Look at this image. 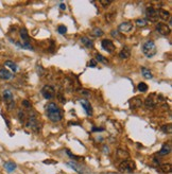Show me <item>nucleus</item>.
I'll list each match as a JSON object with an SVG mask.
<instances>
[{
  "label": "nucleus",
  "mask_w": 172,
  "mask_h": 174,
  "mask_svg": "<svg viewBox=\"0 0 172 174\" xmlns=\"http://www.w3.org/2000/svg\"><path fill=\"white\" fill-rule=\"evenodd\" d=\"M45 109L49 120H51L52 122H58L62 120L61 109L58 108V106L55 103H52V102L48 103L45 106Z\"/></svg>",
  "instance_id": "obj_1"
},
{
  "label": "nucleus",
  "mask_w": 172,
  "mask_h": 174,
  "mask_svg": "<svg viewBox=\"0 0 172 174\" xmlns=\"http://www.w3.org/2000/svg\"><path fill=\"white\" fill-rule=\"evenodd\" d=\"M157 48L156 45L153 41H147L142 45V53L147 56L148 58H151L156 54Z\"/></svg>",
  "instance_id": "obj_2"
},
{
  "label": "nucleus",
  "mask_w": 172,
  "mask_h": 174,
  "mask_svg": "<svg viewBox=\"0 0 172 174\" xmlns=\"http://www.w3.org/2000/svg\"><path fill=\"white\" fill-rule=\"evenodd\" d=\"M118 169L120 172H123V173H132L133 171H135L136 169V165L133 160H130V159H125L123 162H121L119 164Z\"/></svg>",
  "instance_id": "obj_3"
},
{
  "label": "nucleus",
  "mask_w": 172,
  "mask_h": 174,
  "mask_svg": "<svg viewBox=\"0 0 172 174\" xmlns=\"http://www.w3.org/2000/svg\"><path fill=\"white\" fill-rule=\"evenodd\" d=\"M41 92L44 98L47 99V100H50V99L54 98V96H55V89H54L53 86L51 85H45L42 88Z\"/></svg>",
  "instance_id": "obj_4"
},
{
  "label": "nucleus",
  "mask_w": 172,
  "mask_h": 174,
  "mask_svg": "<svg viewBox=\"0 0 172 174\" xmlns=\"http://www.w3.org/2000/svg\"><path fill=\"white\" fill-rule=\"evenodd\" d=\"M3 100H4L5 104L8 105L9 109H13L15 107V102H14V98H13V93L10 90H4L2 93Z\"/></svg>",
  "instance_id": "obj_5"
},
{
  "label": "nucleus",
  "mask_w": 172,
  "mask_h": 174,
  "mask_svg": "<svg viewBox=\"0 0 172 174\" xmlns=\"http://www.w3.org/2000/svg\"><path fill=\"white\" fill-rule=\"evenodd\" d=\"M27 126L31 127L33 131L37 132L38 129H39V123H38L37 117H36V114L33 113L30 114V116L28 117V121H27Z\"/></svg>",
  "instance_id": "obj_6"
},
{
  "label": "nucleus",
  "mask_w": 172,
  "mask_h": 174,
  "mask_svg": "<svg viewBox=\"0 0 172 174\" xmlns=\"http://www.w3.org/2000/svg\"><path fill=\"white\" fill-rule=\"evenodd\" d=\"M146 16H147L148 20H150L151 23H156L158 20V18H160V16H158V10L150 7L146 11Z\"/></svg>",
  "instance_id": "obj_7"
},
{
  "label": "nucleus",
  "mask_w": 172,
  "mask_h": 174,
  "mask_svg": "<svg viewBox=\"0 0 172 174\" xmlns=\"http://www.w3.org/2000/svg\"><path fill=\"white\" fill-rule=\"evenodd\" d=\"M129 105L131 107V109L139 108L142 105V99L140 97H134V98H132L129 101Z\"/></svg>",
  "instance_id": "obj_8"
},
{
  "label": "nucleus",
  "mask_w": 172,
  "mask_h": 174,
  "mask_svg": "<svg viewBox=\"0 0 172 174\" xmlns=\"http://www.w3.org/2000/svg\"><path fill=\"white\" fill-rule=\"evenodd\" d=\"M156 30L158 31V33H160V34H162V35H169L170 32H171V30H170V28L168 27V25H166V23H157Z\"/></svg>",
  "instance_id": "obj_9"
},
{
  "label": "nucleus",
  "mask_w": 172,
  "mask_h": 174,
  "mask_svg": "<svg viewBox=\"0 0 172 174\" xmlns=\"http://www.w3.org/2000/svg\"><path fill=\"white\" fill-rule=\"evenodd\" d=\"M102 48L104 49L105 51H107L109 53H112V52H114L115 51V45L114 43L112 41H109V39H103L102 41Z\"/></svg>",
  "instance_id": "obj_10"
},
{
  "label": "nucleus",
  "mask_w": 172,
  "mask_h": 174,
  "mask_svg": "<svg viewBox=\"0 0 172 174\" xmlns=\"http://www.w3.org/2000/svg\"><path fill=\"white\" fill-rule=\"evenodd\" d=\"M133 29V23H129V21H125V23H122L119 25L118 30L120 31V33H129Z\"/></svg>",
  "instance_id": "obj_11"
},
{
  "label": "nucleus",
  "mask_w": 172,
  "mask_h": 174,
  "mask_svg": "<svg viewBox=\"0 0 172 174\" xmlns=\"http://www.w3.org/2000/svg\"><path fill=\"white\" fill-rule=\"evenodd\" d=\"M153 96H154V93L151 95V96L147 97L146 100H144V105L147 106L148 108H154L157 104V100L156 99H153Z\"/></svg>",
  "instance_id": "obj_12"
},
{
  "label": "nucleus",
  "mask_w": 172,
  "mask_h": 174,
  "mask_svg": "<svg viewBox=\"0 0 172 174\" xmlns=\"http://www.w3.org/2000/svg\"><path fill=\"white\" fill-rule=\"evenodd\" d=\"M80 103L82 104L84 111L87 114V116H91V115H93V108H91L90 103H89L87 100H85V99H81V100H80Z\"/></svg>",
  "instance_id": "obj_13"
},
{
  "label": "nucleus",
  "mask_w": 172,
  "mask_h": 174,
  "mask_svg": "<svg viewBox=\"0 0 172 174\" xmlns=\"http://www.w3.org/2000/svg\"><path fill=\"white\" fill-rule=\"evenodd\" d=\"M119 56H120V58H122V60L129 58L130 56H131V49H130L129 47H123L122 50L119 52Z\"/></svg>",
  "instance_id": "obj_14"
},
{
  "label": "nucleus",
  "mask_w": 172,
  "mask_h": 174,
  "mask_svg": "<svg viewBox=\"0 0 172 174\" xmlns=\"http://www.w3.org/2000/svg\"><path fill=\"white\" fill-rule=\"evenodd\" d=\"M12 78H13V74L9 70H7L5 68L0 69V79H2V80H10Z\"/></svg>",
  "instance_id": "obj_15"
},
{
  "label": "nucleus",
  "mask_w": 172,
  "mask_h": 174,
  "mask_svg": "<svg viewBox=\"0 0 172 174\" xmlns=\"http://www.w3.org/2000/svg\"><path fill=\"white\" fill-rule=\"evenodd\" d=\"M19 34H20L21 39H23V44H30V37H29L28 31L26 30L25 28L21 29Z\"/></svg>",
  "instance_id": "obj_16"
},
{
  "label": "nucleus",
  "mask_w": 172,
  "mask_h": 174,
  "mask_svg": "<svg viewBox=\"0 0 172 174\" xmlns=\"http://www.w3.org/2000/svg\"><path fill=\"white\" fill-rule=\"evenodd\" d=\"M16 164L15 162H7L4 164V169L7 170L8 172H13V171H15V169H16Z\"/></svg>",
  "instance_id": "obj_17"
},
{
  "label": "nucleus",
  "mask_w": 172,
  "mask_h": 174,
  "mask_svg": "<svg viewBox=\"0 0 172 174\" xmlns=\"http://www.w3.org/2000/svg\"><path fill=\"white\" fill-rule=\"evenodd\" d=\"M170 152H171V146H170V144L166 143L162 146V149H160V151L158 152V154H160V155H167V154H169Z\"/></svg>",
  "instance_id": "obj_18"
},
{
  "label": "nucleus",
  "mask_w": 172,
  "mask_h": 174,
  "mask_svg": "<svg viewBox=\"0 0 172 174\" xmlns=\"http://www.w3.org/2000/svg\"><path fill=\"white\" fill-rule=\"evenodd\" d=\"M158 16L160 18H162L163 20H167V19H170V13L166 10H160L158 11Z\"/></svg>",
  "instance_id": "obj_19"
},
{
  "label": "nucleus",
  "mask_w": 172,
  "mask_h": 174,
  "mask_svg": "<svg viewBox=\"0 0 172 174\" xmlns=\"http://www.w3.org/2000/svg\"><path fill=\"white\" fill-rule=\"evenodd\" d=\"M81 43L83 44L84 46H85L86 48H93V47H94V44H93V41H91L88 37H85V36L81 38Z\"/></svg>",
  "instance_id": "obj_20"
},
{
  "label": "nucleus",
  "mask_w": 172,
  "mask_h": 174,
  "mask_svg": "<svg viewBox=\"0 0 172 174\" xmlns=\"http://www.w3.org/2000/svg\"><path fill=\"white\" fill-rule=\"evenodd\" d=\"M141 72H142V76H144L146 79H152L153 78L152 72L148 68H146V67H141Z\"/></svg>",
  "instance_id": "obj_21"
},
{
  "label": "nucleus",
  "mask_w": 172,
  "mask_h": 174,
  "mask_svg": "<svg viewBox=\"0 0 172 174\" xmlns=\"http://www.w3.org/2000/svg\"><path fill=\"white\" fill-rule=\"evenodd\" d=\"M160 170L164 173H170L171 172V165L170 164H164L160 166Z\"/></svg>",
  "instance_id": "obj_22"
},
{
  "label": "nucleus",
  "mask_w": 172,
  "mask_h": 174,
  "mask_svg": "<svg viewBox=\"0 0 172 174\" xmlns=\"http://www.w3.org/2000/svg\"><path fill=\"white\" fill-rule=\"evenodd\" d=\"M137 89L140 92H146L148 90V85L146 83H144V82H141V83H139L137 85Z\"/></svg>",
  "instance_id": "obj_23"
},
{
  "label": "nucleus",
  "mask_w": 172,
  "mask_h": 174,
  "mask_svg": "<svg viewBox=\"0 0 172 174\" xmlns=\"http://www.w3.org/2000/svg\"><path fill=\"white\" fill-rule=\"evenodd\" d=\"M4 65L5 66H8L9 68H11L13 71H17V65H16L14 62H12V61H7L4 63Z\"/></svg>",
  "instance_id": "obj_24"
},
{
  "label": "nucleus",
  "mask_w": 172,
  "mask_h": 174,
  "mask_svg": "<svg viewBox=\"0 0 172 174\" xmlns=\"http://www.w3.org/2000/svg\"><path fill=\"white\" fill-rule=\"evenodd\" d=\"M91 34L94 36H96V37H100V36L103 35V31L100 28H95L94 30L91 31Z\"/></svg>",
  "instance_id": "obj_25"
},
{
  "label": "nucleus",
  "mask_w": 172,
  "mask_h": 174,
  "mask_svg": "<svg viewBox=\"0 0 172 174\" xmlns=\"http://www.w3.org/2000/svg\"><path fill=\"white\" fill-rule=\"evenodd\" d=\"M68 166H70L71 168H72V169L76 170V171H77V172H79L80 174L82 173V170L80 169V166H79V165H77L76 162H68Z\"/></svg>",
  "instance_id": "obj_26"
},
{
  "label": "nucleus",
  "mask_w": 172,
  "mask_h": 174,
  "mask_svg": "<svg viewBox=\"0 0 172 174\" xmlns=\"http://www.w3.org/2000/svg\"><path fill=\"white\" fill-rule=\"evenodd\" d=\"M135 23H136L137 27H141V28H144V27H146V25H148V21L146 20V19H137V20L135 21Z\"/></svg>",
  "instance_id": "obj_27"
},
{
  "label": "nucleus",
  "mask_w": 172,
  "mask_h": 174,
  "mask_svg": "<svg viewBox=\"0 0 172 174\" xmlns=\"http://www.w3.org/2000/svg\"><path fill=\"white\" fill-rule=\"evenodd\" d=\"M117 154H118V156L121 157L122 159L128 158V157H129V153H128V152H125V151H123V150L119 149L118 151H117Z\"/></svg>",
  "instance_id": "obj_28"
},
{
  "label": "nucleus",
  "mask_w": 172,
  "mask_h": 174,
  "mask_svg": "<svg viewBox=\"0 0 172 174\" xmlns=\"http://www.w3.org/2000/svg\"><path fill=\"white\" fill-rule=\"evenodd\" d=\"M96 62H100V63H103V64L109 63V61L103 55H101V54H97L96 55Z\"/></svg>",
  "instance_id": "obj_29"
},
{
  "label": "nucleus",
  "mask_w": 172,
  "mask_h": 174,
  "mask_svg": "<svg viewBox=\"0 0 172 174\" xmlns=\"http://www.w3.org/2000/svg\"><path fill=\"white\" fill-rule=\"evenodd\" d=\"M162 131L166 134H170L172 131V126L171 124H166V125H163L162 126Z\"/></svg>",
  "instance_id": "obj_30"
},
{
  "label": "nucleus",
  "mask_w": 172,
  "mask_h": 174,
  "mask_svg": "<svg viewBox=\"0 0 172 174\" xmlns=\"http://www.w3.org/2000/svg\"><path fill=\"white\" fill-rule=\"evenodd\" d=\"M58 32L60 33V34H62V35H64V34H66V32H67V28H66L65 25H58Z\"/></svg>",
  "instance_id": "obj_31"
},
{
  "label": "nucleus",
  "mask_w": 172,
  "mask_h": 174,
  "mask_svg": "<svg viewBox=\"0 0 172 174\" xmlns=\"http://www.w3.org/2000/svg\"><path fill=\"white\" fill-rule=\"evenodd\" d=\"M114 17H115L114 14H113V13H109V14H106V16H105V19H106L109 23H111V21H113Z\"/></svg>",
  "instance_id": "obj_32"
},
{
  "label": "nucleus",
  "mask_w": 172,
  "mask_h": 174,
  "mask_svg": "<svg viewBox=\"0 0 172 174\" xmlns=\"http://www.w3.org/2000/svg\"><path fill=\"white\" fill-rule=\"evenodd\" d=\"M18 116H19V119H20L21 122H25L26 120V115L23 111H19V114H18Z\"/></svg>",
  "instance_id": "obj_33"
},
{
  "label": "nucleus",
  "mask_w": 172,
  "mask_h": 174,
  "mask_svg": "<svg viewBox=\"0 0 172 174\" xmlns=\"http://www.w3.org/2000/svg\"><path fill=\"white\" fill-rule=\"evenodd\" d=\"M100 3H101L103 7H107V5L111 4L112 1H111V0H101V1H100Z\"/></svg>",
  "instance_id": "obj_34"
},
{
  "label": "nucleus",
  "mask_w": 172,
  "mask_h": 174,
  "mask_svg": "<svg viewBox=\"0 0 172 174\" xmlns=\"http://www.w3.org/2000/svg\"><path fill=\"white\" fill-rule=\"evenodd\" d=\"M23 105L26 106L27 108H31V104H30V102H29L28 100H23Z\"/></svg>",
  "instance_id": "obj_35"
},
{
  "label": "nucleus",
  "mask_w": 172,
  "mask_h": 174,
  "mask_svg": "<svg viewBox=\"0 0 172 174\" xmlns=\"http://www.w3.org/2000/svg\"><path fill=\"white\" fill-rule=\"evenodd\" d=\"M88 66H89V67H93V68H94V67H96V66H97L96 60H91V61L88 63Z\"/></svg>",
  "instance_id": "obj_36"
},
{
  "label": "nucleus",
  "mask_w": 172,
  "mask_h": 174,
  "mask_svg": "<svg viewBox=\"0 0 172 174\" xmlns=\"http://www.w3.org/2000/svg\"><path fill=\"white\" fill-rule=\"evenodd\" d=\"M112 35L114 36V37H117V38L120 37V34H119L118 31H112Z\"/></svg>",
  "instance_id": "obj_37"
},
{
  "label": "nucleus",
  "mask_w": 172,
  "mask_h": 174,
  "mask_svg": "<svg viewBox=\"0 0 172 174\" xmlns=\"http://www.w3.org/2000/svg\"><path fill=\"white\" fill-rule=\"evenodd\" d=\"M58 99H60V101H61L62 103H65V102H66V100H65V98H64V97L62 96L61 93H58Z\"/></svg>",
  "instance_id": "obj_38"
},
{
  "label": "nucleus",
  "mask_w": 172,
  "mask_h": 174,
  "mask_svg": "<svg viewBox=\"0 0 172 174\" xmlns=\"http://www.w3.org/2000/svg\"><path fill=\"white\" fill-rule=\"evenodd\" d=\"M60 8H61V10H66V4L65 3H61V4H60Z\"/></svg>",
  "instance_id": "obj_39"
},
{
  "label": "nucleus",
  "mask_w": 172,
  "mask_h": 174,
  "mask_svg": "<svg viewBox=\"0 0 172 174\" xmlns=\"http://www.w3.org/2000/svg\"><path fill=\"white\" fill-rule=\"evenodd\" d=\"M95 131H100V132H102V131H104V129H97V127H93V132H95Z\"/></svg>",
  "instance_id": "obj_40"
}]
</instances>
